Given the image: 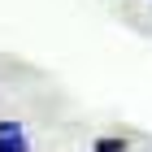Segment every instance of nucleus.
I'll return each mask as SVG.
<instances>
[{
  "label": "nucleus",
  "instance_id": "obj_3",
  "mask_svg": "<svg viewBox=\"0 0 152 152\" xmlns=\"http://www.w3.org/2000/svg\"><path fill=\"white\" fill-rule=\"evenodd\" d=\"M0 135H22V122H9V117H4V122H0Z\"/></svg>",
  "mask_w": 152,
  "mask_h": 152
},
{
  "label": "nucleus",
  "instance_id": "obj_2",
  "mask_svg": "<svg viewBox=\"0 0 152 152\" xmlns=\"http://www.w3.org/2000/svg\"><path fill=\"white\" fill-rule=\"evenodd\" d=\"M96 152H126V139H96Z\"/></svg>",
  "mask_w": 152,
  "mask_h": 152
},
{
  "label": "nucleus",
  "instance_id": "obj_1",
  "mask_svg": "<svg viewBox=\"0 0 152 152\" xmlns=\"http://www.w3.org/2000/svg\"><path fill=\"white\" fill-rule=\"evenodd\" d=\"M0 152H31L26 135H0Z\"/></svg>",
  "mask_w": 152,
  "mask_h": 152
}]
</instances>
